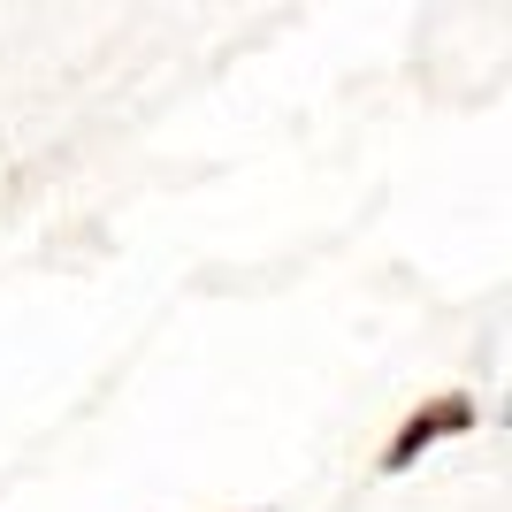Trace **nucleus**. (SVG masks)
Returning <instances> with one entry per match:
<instances>
[{
  "label": "nucleus",
  "mask_w": 512,
  "mask_h": 512,
  "mask_svg": "<svg viewBox=\"0 0 512 512\" xmlns=\"http://www.w3.org/2000/svg\"><path fill=\"white\" fill-rule=\"evenodd\" d=\"M467 421H474V406H467V398H444L436 413H413V421L398 428V444H390V459H383V467H390V474H398V467H413V451H428L436 436H459Z\"/></svg>",
  "instance_id": "1"
}]
</instances>
